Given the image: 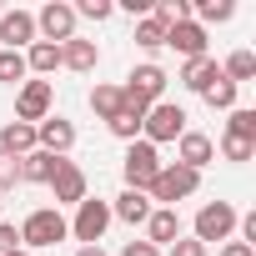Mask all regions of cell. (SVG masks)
Segmentation results:
<instances>
[{"label": "cell", "mask_w": 256, "mask_h": 256, "mask_svg": "<svg viewBox=\"0 0 256 256\" xmlns=\"http://www.w3.org/2000/svg\"><path fill=\"white\" fill-rule=\"evenodd\" d=\"M196 186H201V171H186V166H176V161H171V166H161V171H156V181L146 186V196H151V201H161L166 211H176V201H186Z\"/></svg>", "instance_id": "cell-1"}, {"label": "cell", "mask_w": 256, "mask_h": 256, "mask_svg": "<svg viewBox=\"0 0 256 256\" xmlns=\"http://www.w3.org/2000/svg\"><path fill=\"white\" fill-rule=\"evenodd\" d=\"M66 236H70V226H66V216L56 206H40V211H30L20 221V246H56Z\"/></svg>", "instance_id": "cell-2"}, {"label": "cell", "mask_w": 256, "mask_h": 256, "mask_svg": "<svg viewBox=\"0 0 256 256\" xmlns=\"http://www.w3.org/2000/svg\"><path fill=\"white\" fill-rule=\"evenodd\" d=\"M141 136H146L151 146H161V141H181V136H186V110L171 106V100H156V106L146 110V120H141Z\"/></svg>", "instance_id": "cell-3"}, {"label": "cell", "mask_w": 256, "mask_h": 256, "mask_svg": "<svg viewBox=\"0 0 256 256\" xmlns=\"http://www.w3.org/2000/svg\"><path fill=\"white\" fill-rule=\"evenodd\" d=\"M110 221H116V216H110V206L86 196V201L76 206V221H66V226H70V236H76L80 246H100V236H106V226H110Z\"/></svg>", "instance_id": "cell-4"}, {"label": "cell", "mask_w": 256, "mask_h": 256, "mask_svg": "<svg viewBox=\"0 0 256 256\" xmlns=\"http://www.w3.org/2000/svg\"><path fill=\"white\" fill-rule=\"evenodd\" d=\"M126 191H146L151 181H156V171H161V156H156V146L151 141H131V151H126Z\"/></svg>", "instance_id": "cell-5"}, {"label": "cell", "mask_w": 256, "mask_h": 256, "mask_svg": "<svg viewBox=\"0 0 256 256\" xmlns=\"http://www.w3.org/2000/svg\"><path fill=\"white\" fill-rule=\"evenodd\" d=\"M236 231V206L231 201H206L201 211H196V241L206 246V241H226Z\"/></svg>", "instance_id": "cell-6"}, {"label": "cell", "mask_w": 256, "mask_h": 256, "mask_svg": "<svg viewBox=\"0 0 256 256\" xmlns=\"http://www.w3.org/2000/svg\"><path fill=\"white\" fill-rule=\"evenodd\" d=\"M36 30L50 40V46H66L76 36V6H66V0H50V6L36 16Z\"/></svg>", "instance_id": "cell-7"}, {"label": "cell", "mask_w": 256, "mask_h": 256, "mask_svg": "<svg viewBox=\"0 0 256 256\" xmlns=\"http://www.w3.org/2000/svg\"><path fill=\"white\" fill-rule=\"evenodd\" d=\"M46 116H50V80H26L20 96H16V120L40 126Z\"/></svg>", "instance_id": "cell-8"}, {"label": "cell", "mask_w": 256, "mask_h": 256, "mask_svg": "<svg viewBox=\"0 0 256 256\" xmlns=\"http://www.w3.org/2000/svg\"><path fill=\"white\" fill-rule=\"evenodd\" d=\"M161 90H166V70H161V66H136L131 80L120 86V96H131V100H141V106H156Z\"/></svg>", "instance_id": "cell-9"}, {"label": "cell", "mask_w": 256, "mask_h": 256, "mask_svg": "<svg viewBox=\"0 0 256 256\" xmlns=\"http://www.w3.org/2000/svg\"><path fill=\"white\" fill-rule=\"evenodd\" d=\"M50 191H56V206H80L86 201V171L76 161H60L50 176Z\"/></svg>", "instance_id": "cell-10"}, {"label": "cell", "mask_w": 256, "mask_h": 256, "mask_svg": "<svg viewBox=\"0 0 256 256\" xmlns=\"http://www.w3.org/2000/svg\"><path fill=\"white\" fill-rule=\"evenodd\" d=\"M36 146L50 151V156H66V151L76 146V126H70L66 116H46V120L36 126Z\"/></svg>", "instance_id": "cell-11"}, {"label": "cell", "mask_w": 256, "mask_h": 256, "mask_svg": "<svg viewBox=\"0 0 256 256\" xmlns=\"http://www.w3.org/2000/svg\"><path fill=\"white\" fill-rule=\"evenodd\" d=\"M36 46V16L30 10H6L0 16V50H20Z\"/></svg>", "instance_id": "cell-12"}, {"label": "cell", "mask_w": 256, "mask_h": 256, "mask_svg": "<svg viewBox=\"0 0 256 256\" xmlns=\"http://www.w3.org/2000/svg\"><path fill=\"white\" fill-rule=\"evenodd\" d=\"M166 46H176L186 60H196V56H206V30L196 20H176V26H166Z\"/></svg>", "instance_id": "cell-13"}, {"label": "cell", "mask_w": 256, "mask_h": 256, "mask_svg": "<svg viewBox=\"0 0 256 256\" xmlns=\"http://www.w3.org/2000/svg\"><path fill=\"white\" fill-rule=\"evenodd\" d=\"M211 156H216L211 136H201V131H186V136H181V151H176V166H186V171H201V166H211Z\"/></svg>", "instance_id": "cell-14"}, {"label": "cell", "mask_w": 256, "mask_h": 256, "mask_svg": "<svg viewBox=\"0 0 256 256\" xmlns=\"http://www.w3.org/2000/svg\"><path fill=\"white\" fill-rule=\"evenodd\" d=\"M146 241L161 251V246H171V241H181V216L176 211H166V206H156L151 216H146Z\"/></svg>", "instance_id": "cell-15"}, {"label": "cell", "mask_w": 256, "mask_h": 256, "mask_svg": "<svg viewBox=\"0 0 256 256\" xmlns=\"http://www.w3.org/2000/svg\"><path fill=\"white\" fill-rule=\"evenodd\" d=\"M66 156H50V151H30V156H20V181H30V186H50V176H56V166H60Z\"/></svg>", "instance_id": "cell-16"}, {"label": "cell", "mask_w": 256, "mask_h": 256, "mask_svg": "<svg viewBox=\"0 0 256 256\" xmlns=\"http://www.w3.org/2000/svg\"><path fill=\"white\" fill-rule=\"evenodd\" d=\"M156 206H151V196L146 191H120L116 196V206H110V216H120V221H131V226H146V216H151Z\"/></svg>", "instance_id": "cell-17"}, {"label": "cell", "mask_w": 256, "mask_h": 256, "mask_svg": "<svg viewBox=\"0 0 256 256\" xmlns=\"http://www.w3.org/2000/svg\"><path fill=\"white\" fill-rule=\"evenodd\" d=\"M96 60H100V50H96V40H80V36H70L66 46H60V66H70V70H96Z\"/></svg>", "instance_id": "cell-18"}, {"label": "cell", "mask_w": 256, "mask_h": 256, "mask_svg": "<svg viewBox=\"0 0 256 256\" xmlns=\"http://www.w3.org/2000/svg\"><path fill=\"white\" fill-rule=\"evenodd\" d=\"M0 151H6V156H30L36 151V126H26V120H10L6 126V131H0Z\"/></svg>", "instance_id": "cell-19"}, {"label": "cell", "mask_w": 256, "mask_h": 256, "mask_svg": "<svg viewBox=\"0 0 256 256\" xmlns=\"http://www.w3.org/2000/svg\"><path fill=\"white\" fill-rule=\"evenodd\" d=\"M216 76H221L216 56H196V60H186V70H181V80H186V86H191L196 96H201V90H206V86H211Z\"/></svg>", "instance_id": "cell-20"}, {"label": "cell", "mask_w": 256, "mask_h": 256, "mask_svg": "<svg viewBox=\"0 0 256 256\" xmlns=\"http://www.w3.org/2000/svg\"><path fill=\"white\" fill-rule=\"evenodd\" d=\"M141 120H146V110H141V106H126V100H120V116H110L106 126H110V136L136 141V136H141Z\"/></svg>", "instance_id": "cell-21"}, {"label": "cell", "mask_w": 256, "mask_h": 256, "mask_svg": "<svg viewBox=\"0 0 256 256\" xmlns=\"http://www.w3.org/2000/svg\"><path fill=\"white\" fill-rule=\"evenodd\" d=\"M60 66V46H50V40H36L30 50H26V70H36V76H50Z\"/></svg>", "instance_id": "cell-22"}, {"label": "cell", "mask_w": 256, "mask_h": 256, "mask_svg": "<svg viewBox=\"0 0 256 256\" xmlns=\"http://www.w3.org/2000/svg\"><path fill=\"white\" fill-rule=\"evenodd\" d=\"M221 76H226L231 86L251 80V76H256V56H251V50H231V56H226V66H221Z\"/></svg>", "instance_id": "cell-23"}, {"label": "cell", "mask_w": 256, "mask_h": 256, "mask_svg": "<svg viewBox=\"0 0 256 256\" xmlns=\"http://www.w3.org/2000/svg\"><path fill=\"white\" fill-rule=\"evenodd\" d=\"M201 96H206V106H211V110H236V86H231L226 76H216Z\"/></svg>", "instance_id": "cell-24"}, {"label": "cell", "mask_w": 256, "mask_h": 256, "mask_svg": "<svg viewBox=\"0 0 256 256\" xmlns=\"http://www.w3.org/2000/svg\"><path fill=\"white\" fill-rule=\"evenodd\" d=\"M90 110H96L100 120L120 116V86H96V90H90Z\"/></svg>", "instance_id": "cell-25"}, {"label": "cell", "mask_w": 256, "mask_h": 256, "mask_svg": "<svg viewBox=\"0 0 256 256\" xmlns=\"http://www.w3.org/2000/svg\"><path fill=\"white\" fill-rule=\"evenodd\" d=\"M226 136H236V141H251V146H256V110H231Z\"/></svg>", "instance_id": "cell-26"}, {"label": "cell", "mask_w": 256, "mask_h": 256, "mask_svg": "<svg viewBox=\"0 0 256 256\" xmlns=\"http://www.w3.org/2000/svg\"><path fill=\"white\" fill-rule=\"evenodd\" d=\"M136 46H146V50H161V46H166V26H161L156 16H146V20L136 26Z\"/></svg>", "instance_id": "cell-27"}, {"label": "cell", "mask_w": 256, "mask_h": 256, "mask_svg": "<svg viewBox=\"0 0 256 256\" xmlns=\"http://www.w3.org/2000/svg\"><path fill=\"white\" fill-rule=\"evenodd\" d=\"M196 16H201L206 26H221V20H231V16H236V6H231V0H201ZM206 26H201V30H206Z\"/></svg>", "instance_id": "cell-28"}, {"label": "cell", "mask_w": 256, "mask_h": 256, "mask_svg": "<svg viewBox=\"0 0 256 256\" xmlns=\"http://www.w3.org/2000/svg\"><path fill=\"white\" fill-rule=\"evenodd\" d=\"M0 80L6 86L26 80V50H0Z\"/></svg>", "instance_id": "cell-29"}, {"label": "cell", "mask_w": 256, "mask_h": 256, "mask_svg": "<svg viewBox=\"0 0 256 256\" xmlns=\"http://www.w3.org/2000/svg\"><path fill=\"white\" fill-rule=\"evenodd\" d=\"M251 151H256L251 141H236V136H221V156H226V161H251Z\"/></svg>", "instance_id": "cell-30"}, {"label": "cell", "mask_w": 256, "mask_h": 256, "mask_svg": "<svg viewBox=\"0 0 256 256\" xmlns=\"http://www.w3.org/2000/svg\"><path fill=\"white\" fill-rule=\"evenodd\" d=\"M20 181V161L16 156H6V151H0V191H10Z\"/></svg>", "instance_id": "cell-31"}, {"label": "cell", "mask_w": 256, "mask_h": 256, "mask_svg": "<svg viewBox=\"0 0 256 256\" xmlns=\"http://www.w3.org/2000/svg\"><path fill=\"white\" fill-rule=\"evenodd\" d=\"M16 251H26V246H20V231H16L10 221H0V256H16Z\"/></svg>", "instance_id": "cell-32"}, {"label": "cell", "mask_w": 256, "mask_h": 256, "mask_svg": "<svg viewBox=\"0 0 256 256\" xmlns=\"http://www.w3.org/2000/svg\"><path fill=\"white\" fill-rule=\"evenodd\" d=\"M76 16H86V20H106V16H110V0H80Z\"/></svg>", "instance_id": "cell-33"}, {"label": "cell", "mask_w": 256, "mask_h": 256, "mask_svg": "<svg viewBox=\"0 0 256 256\" xmlns=\"http://www.w3.org/2000/svg\"><path fill=\"white\" fill-rule=\"evenodd\" d=\"M171 256H206V246L191 236V241H171Z\"/></svg>", "instance_id": "cell-34"}, {"label": "cell", "mask_w": 256, "mask_h": 256, "mask_svg": "<svg viewBox=\"0 0 256 256\" xmlns=\"http://www.w3.org/2000/svg\"><path fill=\"white\" fill-rule=\"evenodd\" d=\"M120 256H161V251H156L151 241H126V251H120Z\"/></svg>", "instance_id": "cell-35"}, {"label": "cell", "mask_w": 256, "mask_h": 256, "mask_svg": "<svg viewBox=\"0 0 256 256\" xmlns=\"http://www.w3.org/2000/svg\"><path fill=\"white\" fill-rule=\"evenodd\" d=\"M221 256H256V246H246V241H226Z\"/></svg>", "instance_id": "cell-36"}, {"label": "cell", "mask_w": 256, "mask_h": 256, "mask_svg": "<svg viewBox=\"0 0 256 256\" xmlns=\"http://www.w3.org/2000/svg\"><path fill=\"white\" fill-rule=\"evenodd\" d=\"M76 256H106V251H100V246H80Z\"/></svg>", "instance_id": "cell-37"}, {"label": "cell", "mask_w": 256, "mask_h": 256, "mask_svg": "<svg viewBox=\"0 0 256 256\" xmlns=\"http://www.w3.org/2000/svg\"><path fill=\"white\" fill-rule=\"evenodd\" d=\"M16 256H30V251H16Z\"/></svg>", "instance_id": "cell-38"}, {"label": "cell", "mask_w": 256, "mask_h": 256, "mask_svg": "<svg viewBox=\"0 0 256 256\" xmlns=\"http://www.w3.org/2000/svg\"><path fill=\"white\" fill-rule=\"evenodd\" d=\"M0 16H6V6H0Z\"/></svg>", "instance_id": "cell-39"}, {"label": "cell", "mask_w": 256, "mask_h": 256, "mask_svg": "<svg viewBox=\"0 0 256 256\" xmlns=\"http://www.w3.org/2000/svg\"><path fill=\"white\" fill-rule=\"evenodd\" d=\"M0 206H6V201H0Z\"/></svg>", "instance_id": "cell-40"}]
</instances>
